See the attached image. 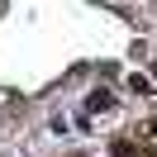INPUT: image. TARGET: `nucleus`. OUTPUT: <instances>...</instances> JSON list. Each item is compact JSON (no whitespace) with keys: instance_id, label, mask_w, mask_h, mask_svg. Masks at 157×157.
I'll list each match as a JSON object with an SVG mask.
<instances>
[{"instance_id":"obj_1","label":"nucleus","mask_w":157,"mask_h":157,"mask_svg":"<svg viewBox=\"0 0 157 157\" xmlns=\"http://www.w3.org/2000/svg\"><path fill=\"white\" fill-rule=\"evenodd\" d=\"M114 157H138V147L133 143H114Z\"/></svg>"},{"instance_id":"obj_2","label":"nucleus","mask_w":157,"mask_h":157,"mask_svg":"<svg viewBox=\"0 0 157 157\" xmlns=\"http://www.w3.org/2000/svg\"><path fill=\"white\" fill-rule=\"evenodd\" d=\"M152 71H157V67H152Z\"/></svg>"}]
</instances>
